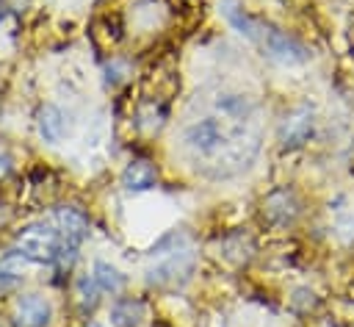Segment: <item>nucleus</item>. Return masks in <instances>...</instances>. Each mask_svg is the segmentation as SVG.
Segmentation results:
<instances>
[{
	"instance_id": "nucleus-12",
	"label": "nucleus",
	"mask_w": 354,
	"mask_h": 327,
	"mask_svg": "<svg viewBox=\"0 0 354 327\" xmlns=\"http://www.w3.org/2000/svg\"><path fill=\"white\" fill-rule=\"evenodd\" d=\"M17 285H19V277H17L14 272H0V294L14 291Z\"/></svg>"
},
{
	"instance_id": "nucleus-8",
	"label": "nucleus",
	"mask_w": 354,
	"mask_h": 327,
	"mask_svg": "<svg viewBox=\"0 0 354 327\" xmlns=\"http://www.w3.org/2000/svg\"><path fill=\"white\" fill-rule=\"evenodd\" d=\"M36 127H39V136L50 144L61 141L64 139V114L55 108V105H41L36 111Z\"/></svg>"
},
{
	"instance_id": "nucleus-3",
	"label": "nucleus",
	"mask_w": 354,
	"mask_h": 327,
	"mask_svg": "<svg viewBox=\"0 0 354 327\" xmlns=\"http://www.w3.org/2000/svg\"><path fill=\"white\" fill-rule=\"evenodd\" d=\"M55 230L61 236V252H58V260L61 263H72L77 247L88 238V219L80 208H72V205H64L55 211Z\"/></svg>"
},
{
	"instance_id": "nucleus-6",
	"label": "nucleus",
	"mask_w": 354,
	"mask_h": 327,
	"mask_svg": "<svg viewBox=\"0 0 354 327\" xmlns=\"http://www.w3.org/2000/svg\"><path fill=\"white\" fill-rule=\"evenodd\" d=\"M53 319V305L41 294H22L14 302V324L17 327H47Z\"/></svg>"
},
{
	"instance_id": "nucleus-1",
	"label": "nucleus",
	"mask_w": 354,
	"mask_h": 327,
	"mask_svg": "<svg viewBox=\"0 0 354 327\" xmlns=\"http://www.w3.org/2000/svg\"><path fill=\"white\" fill-rule=\"evenodd\" d=\"M221 11H224L227 22H230L241 36H246L252 44H257L260 53L268 55L271 61H279V64H301V61H307L310 53L304 50V44H299L293 36H288V33L279 30V28H274L271 22L246 14V11L238 6V0H224V3H221Z\"/></svg>"
},
{
	"instance_id": "nucleus-5",
	"label": "nucleus",
	"mask_w": 354,
	"mask_h": 327,
	"mask_svg": "<svg viewBox=\"0 0 354 327\" xmlns=\"http://www.w3.org/2000/svg\"><path fill=\"white\" fill-rule=\"evenodd\" d=\"M315 130V116H313V108L307 105H299L293 108L285 119H282V127H279V141L285 147H301L304 141H310Z\"/></svg>"
},
{
	"instance_id": "nucleus-4",
	"label": "nucleus",
	"mask_w": 354,
	"mask_h": 327,
	"mask_svg": "<svg viewBox=\"0 0 354 327\" xmlns=\"http://www.w3.org/2000/svg\"><path fill=\"white\" fill-rule=\"evenodd\" d=\"M185 147L196 155H218L221 150L230 147V136L224 130V125L216 119V116H207V119H199L194 122L188 130H185Z\"/></svg>"
},
{
	"instance_id": "nucleus-13",
	"label": "nucleus",
	"mask_w": 354,
	"mask_h": 327,
	"mask_svg": "<svg viewBox=\"0 0 354 327\" xmlns=\"http://www.w3.org/2000/svg\"><path fill=\"white\" fill-rule=\"evenodd\" d=\"M88 327H100V324H88Z\"/></svg>"
},
{
	"instance_id": "nucleus-7",
	"label": "nucleus",
	"mask_w": 354,
	"mask_h": 327,
	"mask_svg": "<svg viewBox=\"0 0 354 327\" xmlns=\"http://www.w3.org/2000/svg\"><path fill=\"white\" fill-rule=\"evenodd\" d=\"M155 183H158V169L144 158L130 161L122 172V186L127 191H149L155 188Z\"/></svg>"
},
{
	"instance_id": "nucleus-11",
	"label": "nucleus",
	"mask_w": 354,
	"mask_h": 327,
	"mask_svg": "<svg viewBox=\"0 0 354 327\" xmlns=\"http://www.w3.org/2000/svg\"><path fill=\"white\" fill-rule=\"evenodd\" d=\"M97 283H94V277L91 274H80L77 277V297H80V302L86 305V308H94L97 305Z\"/></svg>"
},
{
	"instance_id": "nucleus-9",
	"label": "nucleus",
	"mask_w": 354,
	"mask_h": 327,
	"mask_svg": "<svg viewBox=\"0 0 354 327\" xmlns=\"http://www.w3.org/2000/svg\"><path fill=\"white\" fill-rule=\"evenodd\" d=\"M94 283H97V288L100 291H105V294H119L122 288H124V274L116 269V266H111V263H105V260H97L94 263Z\"/></svg>"
},
{
	"instance_id": "nucleus-10",
	"label": "nucleus",
	"mask_w": 354,
	"mask_h": 327,
	"mask_svg": "<svg viewBox=\"0 0 354 327\" xmlns=\"http://www.w3.org/2000/svg\"><path fill=\"white\" fill-rule=\"evenodd\" d=\"M144 316V305L138 299H116L111 308V321L116 327H136Z\"/></svg>"
},
{
	"instance_id": "nucleus-2",
	"label": "nucleus",
	"mask_w": 354,
	"mask_h": 327,
	"mask_svg": "<svg viewBox=\"0 0 354 327\" xmlns=\"http://www.w3.org/2000/svg\"><path fill=\"white\" fill-rule=\"evenodd\" d=\"M14 247L28 260L53 263V260H58V252H61V236H58V230L53 224L33 222V224H28V227H22L17 233Z\"/></svg>"
}]
</instances>
